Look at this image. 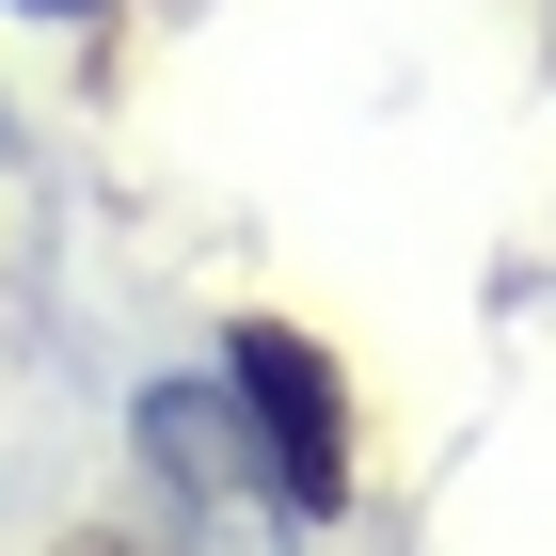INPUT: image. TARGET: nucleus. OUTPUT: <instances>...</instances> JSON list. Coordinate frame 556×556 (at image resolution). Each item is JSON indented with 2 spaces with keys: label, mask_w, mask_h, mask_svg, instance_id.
Here are the masks:
<instances>
[{
  "label": "nucleus",
  "mask_w": 556,
  "mask_h": 556,
  "mask_svg": "<svg viewBox=\"0 0 556 556\" xmlns=\"http://www.w3.org/2000/svg\"><path fill=\"white\" fill-rule=\"evenodd\" d=\"M223 382H239V429L270 445V493L287 509H350V382H334V350L255 318V334L223 350Z\"/></svg>",
  "instance_id": "f257e3e1"
},
{
  "label": "nucleus",
  "mask_w": 556,
  "mask_h": 556,
  "mask_svg": "<svg viewBox=\"0 0 556 556\" xmlns=\"http://www.w3.org/2000/svg\"><path fill=\"white\" fill-rule=\"evenodd\" d=\"M33 16H96V0H33Z\"/></svg>",
  "instance_id": "f03ea898"
},
{
  "label": "nucleus",
  "mask_w": 556,
  "mask_h": 556,
  "mask_svg": "<svg viewBox=\"0 0 556 556\" xmlns=\"http://www.w3.org/2000/svg\"><path fill=\"white\" fill-rule=\"evenodd\" d=\"M64 556H128V541H64Z\"/></svg>",
  "instance_id": "7ed1b4c3"
}]
</instances>
